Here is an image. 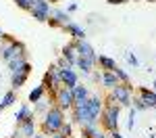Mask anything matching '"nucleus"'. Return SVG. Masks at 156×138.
<instances>
[{
    "instance_id": "obj_1",
    "label": "nucleus",
    "mask_w": 156,
    "mask_h": 138,
    "mask_svg": "<svg viewBox=\"0 0 156 138\" xmlns=\"http://www.w3.org/2000/svg\"><path fill=\"white\" fill-rule=\"evenodd\" d=\"M62 121H65V111H62L60 107H56V105H50V109L44 113V119H42V125H40V132H44L46 136L58 134Z\"/></svg>"
},
{
    "instance_id": "obj_2",
    "label": "nucleus",
    "mask_w": 156,
    "mask_h": 138,
    "mask_svg": "<svg viewBox=\"0 0 156 138\" xmlns=\"http://www.w3.org/2000/svg\"><path fill=\"white\" fill-rule=\"evenodd\" d=\"M119 115H121V107L117 103L112 105H104L102 115H100V125L104 132H112V130H119Z\"/></svg>"
},
{
    "instance_id": "obj_3",
    "label": "nucleus",
    "mask_w": 156,
    "mask_h": 138,
    "mask_svg": "<svg viewBox=\"0 0 156 138\" xmlns=\"http://www.w3.org/2000/svg\"><path fill=\"white\" fill-rule=\"evenodd\" d=\"M110 96L115 99V103L121 109H129L133 99V86L131 84H117L115 88H110Z\"/></svg>"
},
{
    "instance_id": "obj_4",
    "label": "nucleus",
    "mask_w": 156,
    "mask_h": 138,
    "mask_svg": "<svg viewBox=\"0 0 156 138\" xmlns=\"http://www.w3.org/2000/svg\"><path fill=\"white\" fill-rule=\"evenodd\" d=\"M73 103H75V99H73V92L71 88L67 86H60L56 92H54V96H52V105H56V107H60L62 111H71Z\"/></svg>"
},
{
    "instance_id": "obj_5",
    "label": "nucleus",
    "mask_w": 156,
    "mask_h": 138,
    "mask_svg": "<svg viewBox=\"0 0 156 138\" xmlns=\"http://www.w3.org/2000/svg\"><path fill=\"white\" fill-rule=\"evenodd\" d=\"M50 13H52L50 2H46V0H34V6H31L29 15H31L36 21H40V23H48Z\"/></svg>"
},
{
    "instance_id": "obj_6",
    "label": "nucleus",
    "mask_w": 156,
    "mask_h": 138,
    "mask_svg": "<svg viewBox=\"0 0 156 138\" xmlns=\"http://www.w3.org/2000/svg\"><path fill=\"white\" fill-rule=\"evenodd\" d=\"M15 42H17V38L9 36V34H4V38L0 40V59L4 63H9L15 57Z\"/></svg>"
},
{
    "instance_id": "obj_7",
    "label": "nucleus",
    "mask_w": 156,
    "mask_h": 138,
    "mask_svg": "<svg viewBox=\"0 0 156 138\" xmlns=\"http://www.w3.org/2000/svg\"><path fill=\"white\" fill-rule=\"evenodd\" d=\"M36 132H37V124H36V117H34V119H27L23 124H17V130L11 138H34Z\"/></svg>"
},
{
    "instance_id": "obj_8",
    "label": "nucleus",
    "mask_w": 156,
    "mask_h": 138,
    "mask_svg": "<svg viewBox=\"0 0 156 138\" xmlns=\"http://www.w3.org/2000/svg\"><path fill=\"white\" fill-rule=\"evenodd\" d=\"M85 105H87L90 115L100 124V115H102V109H104V99H102L100 94H90V99L85 100Z\"/></svg>"
},
{
    "instance_id": "obj_9",
    "label": "nucleus",
    "mask_w": 156,
    "mask_h": 138,
    "mask_svg": "<svg viewBox=\"0 0 156 138\" xmlns=\"http://www.w3.org/2000/svg\"><path fill=\"white\" fill-rule=\"evenodd\" d=\"M29 73H31V63H29V61L23 65V69H21V71L11 73V86H12V90H19L21 86H25V82H27Z\"/></svg>"
},
{
    "instance_id": "obj_10",
    "label": "nucleus",
    "mask_w": 156,
    "mask_h": 138,
    "mask_svg": "<svg viewBox=\"0 0 156 138\" xmlns=\"http://www.w3.org/2000/svg\"><path fill=\"white\" fill-rule=\"evenodd\" d=\"M60 71V82H62V86L67 88H73L75 84H79V73L73 69V67H67V69H58Z\"/></svg>"
},
{
    "instance_id": "obj_11",
    "label": "nucleus",
    "mask_w": 156,
    "mask_h": 138,
    "mask_svg": "<svg viewBox=\"0 0 156 138\" xmlns=\"http://www.w3.org/2000/svg\"><path fill=\"white\" fill-rule=\"evenodd\" d=\"M137 96L144 100V105L148 109H156V90H150L146 86H140L137 88Z\"/></svg>"
},
{
    "instance_id": "obj_12",
    "label": "nucleus",
    "mask_w": 156,
    "mask_h": 138,
    "mask_svg": "<svg viewBox=\"0 0 156 138\" xmlns=\"http://www.w3.org/2000/svg\"><path fill=\"white\" fill-rule=\"evenodd\" d=\"M96 59H98V57H96ZM96 59H90V57H77L75 67L81 69V73H83V75H90L92 71H94V67H96Z\"/></svg>"
},
{
    "instance_id": "obj_13",
    "label": "nucleus",
    "mask_w": 156,
    "mask_h": 138,
    "mask_svg": "<svg viewBox=\"0 0 156 138\" xmlns=\"http://www.w3.org/2000/svg\"><path fill=\"white\" fill-rule=\"evenodd\" d=\"M75 42V50H77V57H90V59H96V50L92 48L85 40H73Z\"/></svg>"
},
{
    "instance_id": "obj_14",
    "label": "nucleus",
    "mask_w": 156,
    "mask_h": 138,
    "mask_svg": "<svg viewBox=\"0 0 156 138\" xmlns=\"http://www.w3.org/2000/svg\"><path fill=\"white\" fill-rule=\"evenodd\" d=\"M62 29H65L73 40H85V29L81 25H77L75 21H69L67 25H62Z\"/></svg>"
},
{
    "instance_id": "obj_15",
    "label": "nucleus",
    "mask_w": 156,
    "mask_h": 138,
    "mask_svg": "<svg viewBox=\"0 0 156 138\" xmlns=\"http://www.w3.org/2000/svg\"><path fill=\"white\" fill-rule=\"evenodd\" d=\"M60 57H62V59H67V61L75 67V61H77V50H75V42H73V40L60 48Z\"/></svg>"
},
{
    "instance_id": "obj_16",
    "label": "nucleus",
    "mask_w": 156,
    "mask_h": 138,
    "mask_svg": "<svg viewBox=\"0 0 156 138\" xmlns=\"http://www.w3.org/2000/svg\"><path fill=\"white\" fill-rule=\"evenodd\" d=\"M34 117H36V113L31 111V107H29L27 103H25V105H21V107H19V111L15 113V121H17V124H23V121L34 119Z\"/></svg>"
},
{
    "instance_id": "obj_17",
    "label": "nucleus",
    "mask_w": 156,
    "mask_h": 138,
    "mask_svg": "<svg viewBox=\"0 0 156 138\" xmlns=\"http://www.w3.org/2000/svg\"><path fill=\"white\" fill-rule=\"evenodd\" d=\"M96 65H100V69H102V71H115V69H117V61H115V59H110L108 54H98Z\"/></svg>"
},
{
    "instance_id": "obj_18",
    "label": "nucleus",
    "mask_w": 156,
    "mask_h": 138,
    "mask_svg": "<svg viewBox=\"0 0 156 138\" xmlns=\"http://www.w3.org/2000/svg\"><path fill=\"white\" fill-rule=\"evenodd\" d=\"M100 84L110 90V88H115L117 84H119V80H117L115 71H102V73H100Z\"/></svg>"
},
{
    "instance_id": "obj_19",
    "label": "nucleus",
    "mask_w": 156,
    "mask_h": 138,
    "mask_svg": "<svg viewBox=\"0 0 156 138\" xmlns=\"http://www.w3.org/2000/svg\"><path fill=\"white\" fill-rule=\"evenodd\" d=\"M71 92H73V99H75V103L90 99V90H87V86H83V84H75V86L71 88Z\"/></svg>"
},
{
    "instance_id": "obj_20",
    "label": "nucleus",
    "mask_w": 156,
    "mask_h": 138,
    "mask_svg": "<svg viewBox=\"0 0 156 138\" xmlns=\"http://www.w3.org/2000/svg\"><path fill=\"white\" fill-rule=\"evenodd\" d=\"M25 63H27V57H15V59H11L6 65H9L11 73H17V71H21V69H23Z\"/></svg>"
},
{
    "instance_id": "obj_21",
    "label": "nucleus",
    "mask_w": 156,
    "mask_h": 138,
    "mask_svg": "<svg viewBox=\"0 0 156 138\" xmlns=\"http://www.w3.org/2000/svg\"><path fill=\"white\" fill-rule=\"evenodd\" d=\"M15 103H17V94H15V90H9V92L2 96V100H0V111L9 109V107L15 105Z\"/></svg>"
},
{
    "instance_id": "obj_22",
    "label": "nucleus",
    "mask_w": 156,
    "mask_h": 138,
    "mask_svg": "<svg viewBox=\"0 0 156 138\" xmlns=\"http://www.w3.org/2000/svg\"><path fill=\"white\" fill-rule=\"evenodd\" d=\"M50 17H52V19H56L60 25H67L69 21H71V19H69V13H67V11H60V9H52Z\"/></svg>"
},
{
    "instance_id": "obj_23",
    "label": "nucleus",
    "mask_w": 156,
    "mask_h": 138,
    "mask_svg": "<svg viewBox=\"0 0 156 138\" xmlns=\"http://www.w3.org/2000/svg\"><path fill=\"white\" fill-rule=\"evenodd\" d=\"M44 94H46V90H44V86L40 84V86H36L34 90H31V92H29V96H27V100H29V103H37V100L42 99Z\"/></svg>"
},
{
    "instance_id": "obj_24",
    "label": "nucleus",
    "mask_w": 156,
    "mask_h": 138,
    "mask_svg": "<svg viewBox=\"0 0 156 138\" xmlns=\"http://www.w3.org/2000/svg\"><path fill=\"white\" fill-rule=\"evenodd\" d=\"M98 130V124H87V125H81V136L83 138H94V134H96Z\"/></svg>"
},
{
    "instance_id": "obj_25",
    "label": "nucleus",
    "mask_w": 156,
    "mask_h": 138,
    "mask_svg": "<svg viewBox=\"0 0 156 138\" xmlns=\"http://www.w3.org/2000/svg\"><path fill=\"white\" fill-rule=\"evenodd\" d=\"M115 75H117L119 84H131V77H129V73H127L125 69H121V67H117V69H115Z\"/></svg>"
},
{
    "instance_id": "obj_26",
    "label": "nucleus",
    "mask_w": 156,
    "mask_h": 138,
    "mask_svg": "<svg viewBox=\"0 0 156 138\" xmlns=\"http://www.w3.org/2000/svg\"><path fill=\"white\" fill-rule=\"evenodd\" d=\"M58 134H62V136H73V121H62V125H60V130H58Z\"/></svg>"
},
{
    "instance_id": "obj_27",
    "label": "nucleus",
    "mask_w": 156,
    "mask_h": 138,
    "mask_svg": "<svg viewBox=\"0 0 156 138\" xmlns=\"http://www.w3.org/2000/svg\"><path fill=\"white\" fill-rule=\"evenodd\" d=\"M12 2H15L21 11H27V13L31 11V6H34V0H12Z\"/></svg>"
},
{
    "instance_id": "obj_28",
    "label": "nucleus",
    "mask_w": 156,
    "mask_h": 138,
    "mask_svg": "<svg viewBox=\"0 0 156 138\" xmlns=\"http://www.w3.org/2000/svg\"><path fill=\"white\" fill-rule=\"evenodd\" d=\"M131 105H133V109H135V111H146V109H148V107L144 105V100L140 99V96H133V99H131Z\"/></svg>"
},
{
    "instance_id": "obj_29",
    "label": "nucleus",
    "mask_w": 156,
    "mask_h": 138,
    "mask_svg": "<svg viewBox=\"0 0 156 138\" xmlns=\"http://www.w3.org/2000/svg\"><path fill=\"white\" fill-rule=\"evenodd\" d=\"M135 115H137V111L133 107H129V121H127V128L129 130H133V125H135Z\"/></svg>"
},
{
    "instance_id": "obj_30",
    "label": "nucleus",
    "mask_w": 156,
    "mask_h": 138,
    "mask_svg": "<svg viewBox=\"0 0 156 138\" xmlns=\"http://www.w3.org/2000/svg\"><path fill=\"white\" fill-rule=\"evenodd\" d=\"M56 67H58V69H67V67H73V65L67 61V59H62V57H60L58 61H56Z\"/></svg>"
},
{
    "instance_id": "obj_31",
    "label": "nucleus",
    "mask_w": 156,
    "mask_h": 138,
    "mask_svg": "<svg viewBox=\"0 0 156 138\" xmlns=\"http://www.w3.org/2000/svg\"><path fill=\"white\" fill-rule=\"evenodd\" d=\"M127 61L131 63L133 67H137V65H140V61H137V57H135V54H133V52H129V54H127Z\"/></svg>"
},
{
    "instance_id": "obj_32",
    "label": "nucleus",
    "mask_w": 156,
    "mask_h": 138,
    "mask_svg": "<svg viewBox=\"0 0 156 138\" xmlns=\"http://www.w3.org/2000/svg\"><path fill=\"white\" fill-rule=\"evenodd\" d=\"M108 138H125L123 134H119V130H112V132H106Z\"/></svg>"
},
{
    "instance_id": "obj_33",
    "label": "nucleus",
    "mask_w": 156,
    "mask_h": 138,
    "mask_svg": "<svg viewBox=\"0 0 156 138\" xmlns=\"http://www.w3.org/2000/svg\"><path fill=\"white\" fill-rule=\"evenodd\" d=\"M94 138H108V134L104 132V130H98L96 134H94Z\"/></svg>"
},
{
    "instance_id": "obj_34",
    "label": "nucleus",
    "mask_w": 156,
    "mask_h": 138,
    "mask_svg": "<svg viewBox=\"0 0 156 138\" xmlns=\"http://www.w3.org/2000/svg\"><path fill=\"white\" fill-rule=\"evenodd\" d=\"M48 23H50V27H62V25H60L58 21H56V19H52V17L48 19Z\"/></svg>"
},
{
    "instance_id": "obj_35",
    "label": "nucleus",
    "mask_w": 156,
    "mask_h": 138,
    "mask_svg": "<svg viewBox=\"0 0 156 138\" xmlns=\"http://www.w3.org/2000/svg\"><path fill=\"white\" fill-rule=\"evenodd\" d=\"M108 4H125V2H129V0H106Z\"/></svg>"
},
{
    "instance_id": "obj_36",
    "label": "nucleus",
    "mask_w": 156,
    "mask_h": 138,
    "mask_svg": "<svg viewBox=\"0 0 156 138\" xmlns=\"http://www.w3.org/2000/svg\"><path fill=\"white\" fill-rule=\"evenodd\" d=\"M77 11V4H75V2H73V4H69V6H67V13H75Z\"/></svg>"
},
{
    "instance_id": "obj_37",
    "label": "nucleus",
    "mask_w": 156,
    "mask_h": 138,
    "mask_svg": "<svg viewBox=\"0 0 156 138\" xmlns=\"http://www.w3.org/2000/svg\"><path fill=\"white\" fill-rule=\"evenodd\" d=\"M34 138H48V136H46L44 132H36V134H34Z\"/></svg>"
},
{
    "instance_id": "obj_38",
    "label": "nucleus",
    "mask_w": 156,
    "mask_h": 138,
    "mask_svg": "<svg viewBox=\"0 0 156 138\" xmlns=\"http://www.w3.org/2000/svg\"><path fill=\"white\" fill-rule=\"evenodd\" d=\"M48 138H67V136H62V134H52V136H48Z\"/></svg>"
},
{
    "instance_id": "obj_39",
    "label": "nucleus",
    "mask_w": 156,
    "mask_h": 138,
    "mask_svg": "<svg viewBox=\"0 0 156 138\" xmlns=\"http://www.w3.org/2000/svg\"><path fill=\"white\" fill-rule=\"evenodd\" d=\"M2 38H4V32H2V27H0V40H2Z\"/></svg>"
},
{
    "instance_id": "obj_40",
    "label": "nucleus",
    "mask_w": 156,
    "mask_h": 138,
    "mask_svg": "<svg viewBox=\"0 0 156 138\" xmlns=\"http://www.w3.org/2000/svg\"><path fill=\"white\" fill-rule=\"evenodd\" d=\"M46 2H50V4H52V2H58V0H46Z\"/></svg>"
},
{
    "instance_id": "obj_41",
    "label": "nucleus",
    "mask_w": 156,
    "mask_h": 138,
    "mask_svg": "<svg viewBox=\"0 0 156 138\" xmlns=\"http://www.w3.org/2000/svg\"><path fill=\"white\" fill-rule=\"evenodd\" d=\"M146 2H156V0H146Z\"/></svg>"
},
{
    "instance_id": "obj_42",
    "label": "nucleus",
    "mask_w": 156,
    "mask_h": 138,
    "mask_svg": "<svg viewBox=\"0 0 156 138\" xmlns=\"http://www.w3.org/2000/svg\"><path fill=\"white\" fill-rule=\"evenodd\" d=\"M131 2H140V0H131Z\"/></svg>"
},
{
    "instance_id": "obj_43",
    "label": "nucleus",
    "mask_w": 156,
    "mask_h": 138,
    "mask_svg": "<svg viewBox=\"0 0 156 138\" xmlns=\"http://www.w3.org/2000/svg\"><path fill=\"white\" fill-rule=\"evenodd\" d=\"M69 138H77V136H69Z\"/></svg>"
},
{
    "instance_id": "obj_44",
    "label": "nucleus",
    "mask_w": 156,
    "mask_h": 138,
    "mask_svg": "<svg viewBox=\"0 0 156 138\" xmlns=\"http://www.w3.org/2000/svg\"><path fill=\"white\" fill-rule=\"evenodd\" d=\"M0 113H2V111H0Z\"/></svg>"
}]
</instances>
